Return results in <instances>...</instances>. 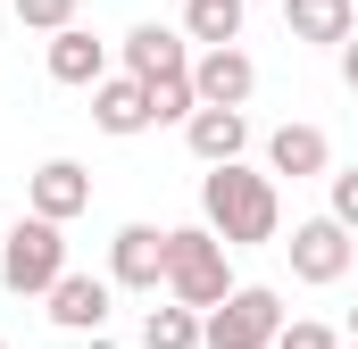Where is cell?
I'll list each match as a JSON object with an SVG mask.
<instances>
[{
  "mask_svg": "<svg viewBox=\"0 0 358 349\" xmlns=\"http://www.w3.org/2000/svg\"><path fill=\"white\" fill-rule=\"evenodd\" d=\"M200 225L225 242V250H259L283 233V191H275V174L259 167H208L200 174Z\"/></svg>",
  "mask_w": 358,
  "mask_h": 349,
  "instance_id": "obj_1",
  "label": "cell"
},
{
  "mask_svg": "<svg viewBox=\"0 0 358 349\" xmlns=\"http://www.w3.org/2000/svg\"><path fill=\"white\" fill-rule=\"evenodd\" d=\"M167 291H176V308H200V316L234 299V266L208 225H167Z\"/></svg>",
  "mask_w": 358,
  "mask_h": 349,
  "instance_id": "obj_2",
  "label": "cell"
},
{
  "mask_svg": "<svg viewBox=\"0 0 358 349\" xmlns=\"http://www.w3.org/2000/svg\"><path fill=\"white\" fill-rule=\"evenodd\" d=\"M59 274H67V242H59V225L17 216V225H8V242H0V283H8L17 299H50V291H59Z\"/></svg>",
  "mask_w": 358,
  "mask_h": 349,
  "instance_id": "obj_3",
  "label": "cell"
},
{
  "mask_svg": "<svg viewBox=\"0 0 358 349\" xmlns=\"http://www.w3.org/2000/svg\"><path fill=\"white\" fill-rule=\"evenodd\" d=\"M275 341H283V299L267 283H234V299L200 316V349H275Z\"/></svg>",
  "mask_w": 358,
  "mask_h": 349,
  "instance_id": "obj_4",
  "label": "cell"
},
{
  "mask_svg": "<svg viewBox=\"0 0 358 349\" xmlns=\"http://www.w3.org/2000/svg\"><path fill=\"white\" fill-rule=\"evenodd\" d=\"M108 283H117V291H159V283H167V225H117V242H108Z\"/></svg>",
  "mask_w": 358,
  "mask_h": 349,
  "instance_id": "obj_5",
  "label": "cell"
},
{
  "mask_svg": "<svg viewBox=\"0 0 358 349\" xmlns=\"http://www.w3.org/2000/svg\"><path fill=\"white\" fill-rule=\"evenodd\" d=\"M92 208V174L76 158H42V167L25 174V216H42V225H67V216H84Z\"/></svg>",
  "mask_w": 358,
  "mask_h": 349,
  "instance_id": "obj_6",
  "label": "cell"
},
{
  "mask_svg": "<svg viewBox=\"0 0 358 349\" xmlns=\"http://www.w3.org/2000/svg\"><path fill=\"white\" fill-rule=\"evenodd\" d=\"M125 75H134V84H167V75H192V42H183L176 25L142 17V25L125 34Z\"/></svg>",
  "mask_w": 358,
  "mask_h": 349,
  "instance_id": "obj_7",
  "label": "cell"
},
{
  "mask_svg": "<svg viewBox=\"0 0 358 349\" xmlns=\"http://www.w3.org/2000/svg\"><path fill=\"white\" fill-rule=\"evenodd\" d=\"M292 274L300 283H342L350 274V233L334 225V216H308V225H292Z\"/></svg>",
  "mask_w": 358,
  "mask_h": 349,
  "instance_id": "obj_8",
  "label": "cell"
},
{
  "mask_svg": "<svg viewBox=\"0 0 358 349\" xmlns=\"http://www.w3.org/2000/svg\"><path fill=\"white\" fill-rule=\"evenodd\" d=\"M108 291H117V283H108V274H76V266H67V274H59V291H50V308H42V316H50V325H59V333H100V325H108Z\"/></svg>",
  "mask_w": 358,
  "mask_h": 349,
  "instance_id": "obj_9",
  "label": "cell"
},
{
  "mask_svg": "<svg viewBox=\"0 0 358 349\" xmlns=\"http://www.w3.org/2000/svg\"><path fill=\"white\" fill-rule=\"evenodd\" d=\"M192 91H200V108H242V100L259 91L250 50H200V59H192Z\"/></svg>",
  "mask_w": 358,
  "mask_h": 349,
  "instance_id": "obj_10",
  "label": "cell"
},
{
  "mask_svg": "<svg viewBox=\"0 0 358 349\" xmlns=\"http://www.w3.org/2000/svg\"><path fill=\"white\" fill-rule=\"evenodd\" d=\"M50 84L100 91V84H108V42H100V34H84V25H67V34H50Z\"/></svg>",
  "mask_w": 358,
  "mask_h": 349,
  "instance_id": "obj_11",
  "label": "cell"
},
{
  "mask_svg": "<svg viewBox=\"0 0 358 349\" xmlns=\"http://www.w3.org/2000/svg\"><path fill=\"white\" fill-rule=\"evenodd\" d=\"M267 174H292V183L334 174V142H325L317 125H275L267 133Z\"/></svg>",
  "mask_w": 358,
  "mask_h": 349,
  "instance_id": "obj_12",
  "label": "cell"
},
{
  "mask_svg": "<svg viewBox=\"0 0 358 349\" xmlns=\"http://www.w3.org/2000/svg\"><path fill=\"white\" fill-rule=\"evenodd\" d=\"M183 142H192L200 167H234L242 142H250V117H242V108H200V117L183 125Z\"/></svg>",
  "mask_w": 358,
  "mask_h": 349,
  "instance_id": "obj_13",
  "label": "cell"
},
{
  "mask_svg": "<svg viewBox=\"0 0 358 349\" xmlns=\"http://www.w3.org/2000/svg\"><path fill=\"white\" fill-rule=\"evenodd\" d=\"M92 125H100V133H117V142L150 133V91L134 84V75H108V84L92 91Z\"/></svg>",
  "mask_w": 358,
  "mask_h": 349,
  "instance_id": "obj_14",
  "label": "cell"
},
{
  "mask_svg": "<svg viewBox=\"0 0 358 349\" xmlns=\"http://www.w3.org/2000/svg\"><path fill=\"white\" fill-rule=\"evenodd\" d=\"M283 25H292V42H317V50H342L358 34L350 0H283Z\"/></svg>",
  "mask_w": 358,
  "mask_h": 349,
  "instance_id": "obj_15",
  "label": "cell"
},
{
  "mask_svg": "<svg viewBox=\"0 0 358 349\" xmlns=\"http://www.w3.org/2000/svg\"><path fill=\"white\" fill-rule=\"evenodd\" d=\"M242 17H250V0H183V42L242 50Z\"/></svg>",
  "mask_w": 358,
  "mask_h": 349,
  "instance_id": "obj_16",
  "label": "cell"
},
{
  "mask_svg": "<svg viewBox=\"0 0 358 349\" xmlns=\"http://www.w3.org/2000/svg\"><path fill=\"white\" fill-rule=\"evenodd\" d=\"M142 349H200V308H150L142 316Z\"/></svg>",
  "mask_w": 358,
  "mask_h": 349,
  "instance_id": "obj_17",
  "label": "cell"
},
{
  "mask_svg": "<svg viewBox=\"0 0 358 349\" xmlns=\"http://www.w3.org/2000/svg\"><path fill=\"white\" fill-rule=\"evenodd\" d=\"M142 91H150V125H192V117H200L192 75H167V84H142Z\"/></svg>",
  "mask_w": 358,
  "mask_h": 349,
  "instance_id": "obj_18",
  "label": "cell"
},
{
  "mask_svg": "<svg viewBox=\"0 0 358 349\" xmlns=\"http://www.w3.org/2000/svg\"><path fill=\"white\" fill-rule=\"evenodd\" d=\"M8 8H17V25H25V34H67L84 0H8Z\"/></svg>",
  "mask_w": 358,
  "mask_h": 349,
  "instance_id": "obj_19",
  "label": "cell"
},
{
  "mask_svg": "<svg viewBox=\"0 0 358 349\" xmlns=\"http://www.w3.org/2000/svg\"><path fill=\"white\" fill-rule=\"evenodd\" d=\"M325 191H334V208H325V216H334V225H342V233H350V242H358V167L325 174Z\"/></svg>",
  "mask_w": 358,
  "mask_h": 349,
  "instance_id": "obj_20",
  "label": "cell"
},
{
  "mask_svg": "<svg viewBox=\"0 0 358 349\" xmlns=\"http://www.w3.org/2000/svg\"><path fill=\"white\" fill-rule=\"evenodd\" d=\"M275 349H342V333H334V325H317V316H292Z\"/></svg>",
  "mask_w": 358,
  "mask_h": 349,
  "instance_id": "obj_21",
  "label": "cell"
},
{
  "mask_svg": "<svg viewBox=\"0 0 358 349\" xmlns=\"http://www.w3.org/2000/svg\"><path fill=\"white\" fill-rule=\"evenodd\" d=\"M342 84L358 91V34H350V42H342Z\"/></svg>",
  "mask_w": 358,
  "mask_h": 349,
  "instance_id": "obj_22",
  "label": "cell"
},
{
  "mask_svg": "<svg viewBox=\"0 0 358 349\" xmlns=\"http://www.w3.org/2000/svg\"><path fill=\"white\" fill-rule=\"evenodd\" d=\"M350 341H358V308H350Z\"/></svg>",
  "mask_w": 358,
  "mask_h": 349,
  "instance_id": "obj_23",
  "label": "cell"
},
{
  "mask_svg": "<svg viewBox=\"0 0 358 349\" xmlns=\"http://www.w3.org/2000/svg\"><path fill=\"white\" fill-rule=\"evenodd\" d=\"M342 349H358V341H342Z\"/></svg>",
  "mask_w": 358,
  "mask_h": 349,
  "instance_id": "obj_24",
  "label": "cell"
},
{
  "mask_svg": "<svg viewBox=\"0 0 358 349\" xmlns=\"http://www.w3.org/2000/svg\"><path fill=\"white\" fill-rule=\"evenodd\" d=\"M0 349H8V341H0Z\"/></svg>",
  "mask_w": 358,
  "mask_h": 349,
  "instance_id": "obj_25",
  "label": "cell"
}]
</instances>
